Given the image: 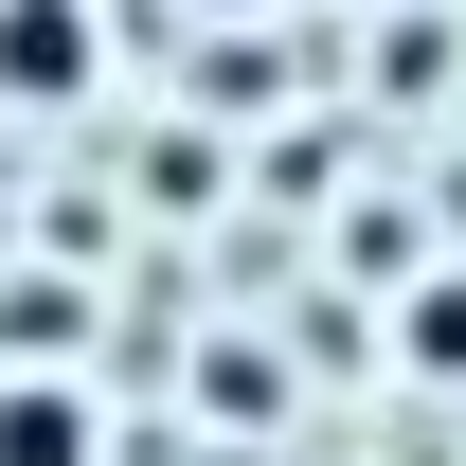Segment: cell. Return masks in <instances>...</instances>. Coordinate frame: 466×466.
<instances>
[{
    "instance_id": "7a4b0ae2",
    "label": "cell",
    "mask_w": 466,
    "mask_h": 466,
    "mask_svg": "<svg viewBox=\"0 0 466 466\" xmlns=\"http://www.w3.org/2000/svg\"><path fill=\"white\" fill-rule=\"evenodd\" d=\"M0 466H90V377H0Z\"/></svg>"
},
{
    "instance_id": "3957f363",
    "label": "cell",
    "mask_w": 466,
    "mask_h": 466,
    "mask_svg": "<svg viewBox=\"0 0 466 466\" xmlns=\"http://www.w3.org/2000/svg\"><path fill=\"white\" fill-rule=\"evenodd\" d=\"M395 341H412V377H466V269H431V288H412Z\"/></svg>"
},
{
    "instance_id": "6da1fadb",
    "label": "cell",
    "mask_w": 466,
    "mask_h": 466,
    "mask_svg": "<svg viewBox=\"0 0 466 466\" xmlns=\"http://www.w3.org/2000/svg\"><path fill=\"white\" fill-rule=\"evenodd\" d=\"M90 72H108L90 0H0V108H72Z\"/></svg>"
}]
</instances>
